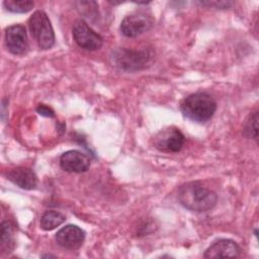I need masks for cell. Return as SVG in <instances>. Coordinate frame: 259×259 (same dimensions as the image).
I'll return each mask as SVG.
<instances>
[{"instance_id": "1", "label": "cell", "mask_w": 259, "mask_h": 259, "mask_svg": "<svg viewBox=\"0 0 259 259\" xmlns=\"http://www.w3.org/2000/svg\"><path fill=\"white\" fill-rule=\"evenodd\" d=\"M178 200L188 210L204 212L214 207L218 201L215 192L205 187L199 181L182 184L178 189Z\"/></svg>"}, {"instance_id": "2", "label": "cell", "mask_w": 259, "mask_h": 259, "mask_svg": "<svg viewBox=\"0 0 259 259\" xmlns=\"http://www.w3.org/2000/svg\"><path fill=\"white\" fill-rule=\"evenodd\" d=\"M180 110L186 118L202 123L212 117L217 110V102L208 93L196 92L182 100Z\"/></svg>"}, {"instance_id": "3", "label": "cell", "mask_w": 259, "mask_h": 259, "mask_svg": "<svg viewBox=\"0 0 259 259\" xmlns=\"http://www.w3.org/2000/svg\"><path fill=\"white\" fill-rule=\"evenodd\" d=\"M152 60V54L148 50H132L118 48L112 50L109 55L110 64L121 71L136 72L145 69Z\"/></svg>"}, {"instance_id": "4", "label": "cell", "mask_w": 259, "mask_h": 259, "mask_svg": "<svg viewBox=\"0 0 259 259\" xmlns=\"http://www.w3.org/2000/svg\"><path fill=\"white\" fill-rule=\"evenodd\" d=\"M28 27L40 50H49L55 45V33L46 12L36 10L28 19Z\"/></svg>"}, {"instance_id": "5", "label": "cell", "mask_w": 259, "mask_h": 259, "mask_svg": "<svg viewBox=\"0 0 259 259\" xmlns=\"http://www.w3.org/2000/svg\"><path fill=\"white\" fill-rule=\"evenodd\" d=\"M185 143V137L181 131L175 126L161 130L153 138V146L163 153H177Z\"/></svg>"}, {"instance_id": "6", "label": "cell", "mask_w": 259, "mask_h": 259, "mask_svg": "<svg viewBox=\"0 0 259 259\" xmlns=\"http://www.w3.org/2000/svg\"><path fill=\"white\" fill-rule=\"evenodd\" d=\"M72 33L76 44L84 50L96 51L103 45V38L82 19L75 21Z\"/></svg>"}, {"instance_id": "7", "label": "cell", "mask_w": 259, "mask_h": 259, "mask_svg": "<svg viewBox=\"0 0 259 259\" xmlns=\"http://www.w3.org/2000/svg\"><path fill=\"white\" fill-rule=\"evenodd\" d=\"M153 25L151 16L145 13H134L125 16L120 23V31L126 37H137L148 31Z\"/></svg>"}, {"instance_id": "8", "label": "cell", "mask_w": 259, "mask_h": 259, "mask_svg": "<svg viewBox=\"0 0 259 259\" xmlns=\"http://www.w3.org/2000/svg\"><path fill=\"white\" fill-rule=\"evenodd\" d=\"M5 42L8 51L13 55H23L28 49L25 27L13 24L5 29Z\"/></svg>"}, {"instance_id": "9", "label": "cell", "mask_w": 259, "mask_h": 259, "mask_svg": "<svg viewBox=\"0 0 259 259\" xmlns=\"http://www.w3.org/2000/svg\"><path fill=\"white\" fill-rule=\"evenodd\" d=\"M55 239L61 247L76 250L82 246L85 240V232L75 225H68L57 232Z\"/></svg>"}, {"instance_id": "10", "label": "cell", "mask_w": 259, "mask_h": 259, "mask_svg": "<svg viewBox=\"0 0 259 259\" xmlns=\"http://www.w3.org/2000/svg\"><path fill=\"white\" fill-rule=\"evenodd\" d=\"M60 166L66 172L82 173L89 169L90 159L78 150H70L60 157Z\"/></svg>"}, {"instance_id": "11", "label": "cell", "mask_w": 259, "mask_h": 259, "mask_svg": "<svg viewBox=\"0 0 259 259\" xmlns=\"http://www.w3.org/2000/svg\"><path fill=\"white\" fill-rule=\"evenodd\" d=\"M241 253L240 246L233 240L221 239L212 243L204 252V258L238 257Z\"/></svg>"}, {"instance_id": "12", "label": "cell", "mask_w": 259, "mask_h": 259, "mask_svg": "<svg viewBox=\"0 0 259 259\" xmlns=\"http://www.w3.org/2000/svg\"><path fill=\"white\" fill-rule=\"evenodd\" d=\"M7 178L12 183L25 190L34 189L37 184V177L35 173L27 167H16L11 169L7 173Z\"/></svg>"}, {"instance_id": "13", "label": "cell", "mask_w": 259, "mask_h": 259, "mask_svg": "<svg viewBox=\"0 0 259 259\" xmlns=\"http://www.w3.org/2000/svg\"><path fill=\"white\" fill-rule=\"evenodd\" d=\"M66 221V217L57 210H48L40 218V228L44 231H52L62 225Z\"/></svg>"}, {"instance_id": "14", "label": "cell", "mask_w": 259, "mask_h": 259, "mask_svg": "<svg viewBox=\"0 0 259 259\" xmlns=\"http://www.w3.org/2000/svg\"><path fill=\"white\" fill-rule=\"evenodd\" d=\"M14 247L13 240V228L9 222H3L1 224V239L0 249L2 252H10Z\"/></svg>"}, {"instance_id": "15", "label": "cell", "mask_w": 259, "mask_h": 259, "mask_svg": "<svg viewBox=\"0 0 259 259\" xmlns=\"http://www.w3.org/2000/svg\"><path fill=\"white\" fill-rule=\"evenodd\" d=\"M6 10L13 13H26L32 9L34 2L30 0H5L3 2Z\"/></svg>"}, {"instance_id": "16", "label": "cell", "mask_w": 259, "mask_h": 259, "mask_svg": "<svg viewBox=\"0 0 259 259\" xmlns=\"http://www.w3.org/2000/svg\"><path fill=\"white\" fill-rule=\"evenodd\" d=\"M258 112L255 111L248 116L243 126V135L248 139L257 140L258 137Z\"/></svg>"}, {"instance_id": "17", "label": "cell", "mask_w": 259, "mask_h": 259, "mask_svg": "<svg viewBox=\"0 0 259 259\" xmlns=\"http://www.w3.org/2000/svg\"><path fill=\"white\" fill-rule=\"evenodd\" d=\"M201 5H206V6H212L218 9H226L231 7L234 3L231 1H202L199 2Z\"/></svg>"}, {"instance_id": "18", "label": "cell", "mask_w": 259, "mask_h": 259, "mask_svg": "<svg viewBox=\"0 0 259 259\" xmlns=\"http://www.w3.org/2000/svg\"><path fill=\"white\" fill-rule=\"evenodd\" d=\"M36 111L38 114L47 116V117H53L55 116L54 110L52 108H50L49 106L45 105V104H38V106L36 107Z\"/></svg>"}, {"instance_id": "19", "label": "cell", "mask_w": 259, "mask_h": 259, "mask_svg": "<svg viewBox=\"0 0 259 259\" xmlns=\"http://www.w3.org/2000/svg\"><path fill=\"white\" fill-rule=\"evenodd\" d=\"M42 257H54V256H52V255H44Z\"/></svg>"}]
</instances>
